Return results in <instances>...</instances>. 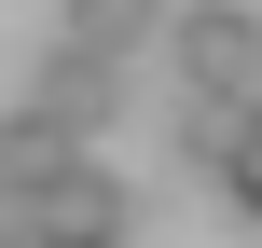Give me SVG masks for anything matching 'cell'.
Segmentation results:
<instances>
[{
  "label": "cell",
  "mask_w": 262,
  "mask_h": 248,
  "mask_svg": "<svg viewBox=\"0 0 262 248\" xmlns=\"http://www.w3.org/2000/svg\"><path fill=\"white\" fill-rule=\"evenodd\" d=\"M69 166H83V138H69L55 110H14V124H0V207H14V193H55Z\"/></svg>",
  "instance_id": "4"
},
{
  "label": "cell",
  "mask_w": 262,
  "mask_h": 248,
  "mask_svg": "<svg viewBox=\"0 0 262 248\" xmlns=\"http://www.w3.org/2000/svg\"><path fill=\"white\" fill-rule=\"evenodd\" d=\"M124 235H138V193L111 166H69L55 193H14L0 207V248H124Z\"/></svg>",
  "instance_id": "1"
},
{
  "label": "cell",
  "mask_w": 262,
  "mask_h": 248,
  "mask_svg": "<svg viewBox=\"0 0 262 248\" xmlns=\"http://www.w3.org/2000/svg\"><path fill=\"white\" fill-rule=\"evenodd\" d=\"M152 28H180V0H55V41H69V55H124V41H152Z\"/></svg>",
  "instance_id": "5"
},
{
  "label": "cell",
  "mask_w": 262,
  "mask_h": 248,
  "mask_svg": "<svg viewBox=\"0 0 262 248\" xmlns=\"http://www.w3.org/2000/svg\"><path fill=\"white\" fill-rule=\"evenodd\" d=\"M166 55H180V83H193V97H235V110H262V14H249V0H180Z\"/></svg>",
  "instance_id": "2"
},
{
  "label": "cell",
  "mask_w": 262,
  "mask_h": 248,
  "mask_svg": "<svg viewBox=\"0 0 262 248\" xmlns=\"http://www.w3.org/2000/svg\"><path fill=\"white\" fill-rule=\"evenodd\" d=\"M221 207H235V221H249V235H262V110H249V152L221 166Z\"/></svg>",
  "instance_id": "6"
},
{
  "label": "cell",
  "mask_w": 262,
  "mask_h": 248,
  "mask_svg": "<svg viewBox=\"0 0 262 248\" xmlns=\"http://www.w3.org/2000/svg\"><path fill=\"white\" fill-rule=\"evenodd\" d=\"M28 110H55L69 138H111V124H124V55H69V41H55L41 83H28Z\"/></svg>",
  "instance_id": "3"
}]
</instances>
